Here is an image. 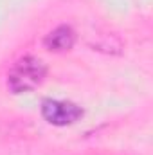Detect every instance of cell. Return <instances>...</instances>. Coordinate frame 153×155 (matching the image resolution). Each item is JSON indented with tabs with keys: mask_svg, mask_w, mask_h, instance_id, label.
I'll return each instance as SVG.
<instances>
[{
	"mask_svg": "<svg viewBox=\"0 0 153 155\" xmlns=\"http://www.w3.org/2000/svg\"><path fill=\"white\" fill-rule=\"evenodd\" d=\"M47 76L45 63L34 56H22L13 63L7 72V87L13 94L33 92L43 83Z\"/></svg>",
	"mask_w": 153,
	"mask_h": 155,
	"instance_id": "1",
	"label": "cell"
},
{
	"mask_svg": "<svg viewBox=\"0 0 153 155\" xmlns=\"http://www.w3.org/2000/svg\"><path fill=\"white\" fill-rule=\"evenodd\" d=\"M74 41H76L74 29L70 25H60L45 36L43 45H45V49H49L52 52H65V51L72 49Z\"/></svg>",
	"mask_w": 153,
	"mask_h": 155,
	"instance_id": "3",
	"label": "cell"
},
{
	"mask_svg": "<svg viewBox=\"0 0 153 155\" xmlns=\"http://www.w3.org/2000/svg\"><path fill=\"white\" fill-rule=\"evenodd\" d=\"M96 155H105V153H96Z\"/></svg>",
	"mask_w": 153,
	"mask_h": 155,
	"instance_id": "4",
	"label": "cell"
},
{
	"mask_svg": "<svg viewBox=\"0 0 153 155\" xmlns=\"http://www.w3.org/2000/svg\"><path fill=\"white\" fill-rule=\"evenodd\" d=\"M83 116L81 107L65 99H45L41 103V117L54 126H69Z\"/></svg>",
	"mask_w": 153,
	"mask_h": 155,
	"instance_id": "2",
	"label": "cell"
}]
</instances>
